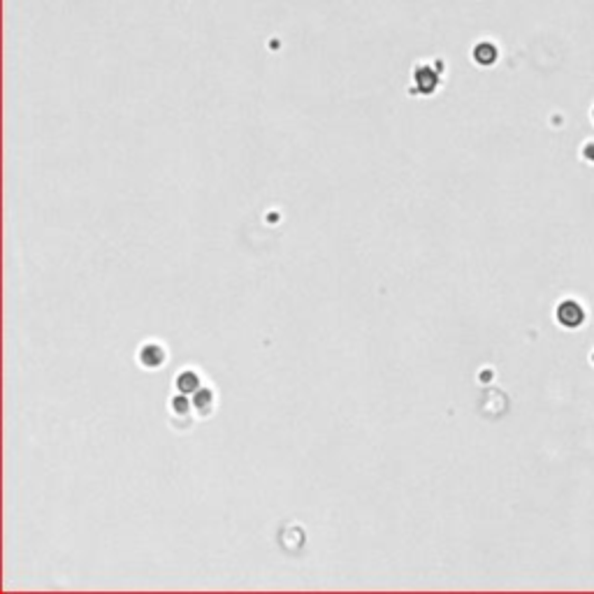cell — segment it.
<instances>
[{"label":"cell","mask_w":594,"mask_h":594,"mask_svg":"<svg viewBox=\"0 0 594 594\" xmlns=\"http://www.w3.org/2000/svg\"><path fill=\"white\" fill-rule=\"evenodd\" d=\"M175 407H177V411L181 414V411H186V409H188V402L184 400V397H177V400H175Z\"/></svg>","instance_id":"cell-4"},{"label":"cell","mask_w":594,"mask_h":594,"mask_svg":"<svg viewBox=\"0 0 594 594\" xmlns=\"http://www.w3.org/2000/svg\"><path fill=\"white\" fill-rule=\"evenodd\" d=\"M205 402H209V393H200V395H198V404L202 407Z\"/></svg>","instance_id":"cell-5"},{"label":"cell","mask_w":594,"mask_h":594,"mask_svg":"<svg viewBox=\"0 0 594 594\" xmlns=\"http://www.w3.org/2000/svg\"><path fill=\"white\" fill-rule=\"evenodd\" d=\"M177 386H179L181 393H193V390L198 388V376H195L193 372L181 374V376H179V381H177Z\"/></svg>","instance_id":"cell-2"},{"label":"cell","mask_w":594,"mask_h":594,"mask_svg":"<svg viewBox=\"0 0 594 594\" xmlns=\"http://www.w3.org/2000/svg\"><path fill=\"white\" fill-rule=\"evenodd\" d=\"M557 321H560L564 328H578V325H583L585 321V311L578 302L567 300L557 307Z\"/></svg>","instance_id":"cell-1"},{"label":"cell","mask_w":594,"mask_h":594,"mask_svg":"<svg viewBox=\"0 0 594 594\" xmlns=\"http://www.w3.org/2000/svg\"><path fill=\"white\" fill-rule=\"evenodd\" d=\"M142 360H144V365L154 367L163 360V353H161V349H156V346H147V349L142 351Z\"/></svg>","instance_id":"cell-3"}]
</instances>
